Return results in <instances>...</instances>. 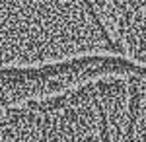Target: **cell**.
<instances>
[{
	"mask_svg": "<svg viewBox=\"0 0 146 142\" xmlns=\"http://www.w3.org/2000/svg\"><path fill=\"white\" fill-rule=\"evenodd\" d=\"M138 68L127 60L111 56H88L64 64L43 68H4L2 70V99L6 103L45 98L64 92L76 84H86L96 78L127 76Z\"/></svg>",
	"mask_w": 146,
	"mask_h": 142,
	"instance_id": "6da1fadb",
	"label": "cell"
}]
</instances>
